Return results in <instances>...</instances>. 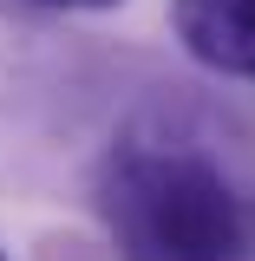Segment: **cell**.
Segmentation results:
<instances>
[{
	"instance_id": "cell-1",
	"label": "cell",
	"mask_w": 255,
	"mask_h": 261,
	"mask_svg": "<svg viewBox=\"0 0 255 261\" xmlns=\"http://www.w3.org/2000/svg\"><path fill=\"white\" fill-rule=\"evenodd\" d=\"M98 216L118 261H255V196L190 150L111 157Z\"/></svg>"
},
{
	"instance_id": "cell-2",
	"label": "cell",
	"mask_w": 255,
	"mask_h": 261,
	"mask_svg": "<svg viewBox=\"0 0 255 261\" xmlns=\"http://www.w3.org/2000/svg\"><path fill=\"white\" fill-rule=\"evenodd\" d=\"M170 27L190 59L255 79V0H170Z\"/></svg>"
},
{
	"instance_id": "cell-3",
	"label": "cell",
	"mask_w": 255,
	"mask_h": 261,
	"mask_svg": "<svg viewBox=\"0 0 255 261\" xmlns=\"http://www.w3.org/2000/svg\"><path fill=\"white\" fill-rule=\"evenodd\" d=\"M39 7H118V0H39Z\"/></svg>"
},
{
	"instance_id": "cell-4",
	"label": "cell",
	"mask_w": 255,
	"mask_h": 261,
	"mask_svg": "<svg viewBox=\"0 0 255 261\" xmlns=\"http://www.w3.org/2000/svg\"><path fill=\"white\" fill-rule=\"evenodd\" d=\"M0 261H7V248H0Z\"/></svg>"
}]
</instances>
